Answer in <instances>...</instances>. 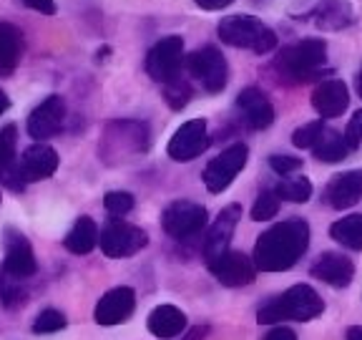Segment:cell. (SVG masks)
Returning a JSON list of instances; mask_svg holds the SVG:
<instances>
[{
	"label": "cell",
	"instance_id": "obj_14",
	"mask_svg": "<svg viewBox=\"0 0 362 340\" xmlns=\"http://www.w3.org/2000/svg\"><path fill=\"white\" fill-rule=\"evenodd\" d=\"M6 260H3V272L11 275L16 280L33 278L35 270H38V262H35L33 247L23 234L8 230L6 232Z\"/></svg>",
	"mask_w": 362,
	"mask_h": 340
},
{
	"label": "cell",
	"instance_id": "obj_23",
	"mask_svg": "<svg viewBox=\"0 0 362 340\" xmlns=\"http://www.w3.org/2000/svg\"><path fill=\"white\" fill-rule=\"evenodd\" d=\"M23 53V33L13 23H0V76L16 71Z\"/></svg>",
	"mask_w": 362,
	"mask_h": 340
},
{
	"label": "cell",
	"instance_id": "obj_28",
	"mask_svg": "<svg viewBox=\"0 0 362 340\" xmlns=\"http://www.w3.org/2000/svg\"><path fill=\"white\" fill-rule=\"evenodd\" d=\"M192 96H194V91H192V86H189V81L179 79V76L171 79L169 84H164V98L171 111H181V108L192 101Z\"/></svg>",
	"mask_w": 362,
	"mask_h": 340
},
{
	"label": "cell",
	"instance_id": "obj_2",
	"mask_svg": "<svg viewBox=\"0 0 362 340\" xmlns=\"http://www.w3.org/2000/svg\"><path fill=\"white\" fill-rule=\"evenodd\" d=\"M325 302L322 298L310 288V285H294L284 290L282 295L267 300L257 312V320L264 325L282 323V320H294V323H307L312 317L322 315Z\"/></svg>",
	"mask_w": 362,
	"mask_h": 340
},
{
	"label": "cell",
	"instance_id": "obj_15",
	"mask_svg": "<svg viewBox=\"0 0 362 340\" xmlns=\"http://www.w3.org/2000/svg\"><path fill=\"white\" fill-rule=\"evenodd\" d=\"M136 307V293L126 285L113 288L98 300L96 310H93V320L98 325H121L131 317Z\"/></svg>",
	"mask_w": 362,
	"mask_h": 340
},
{
	"label": "cell",
	"instance_id": "obj_30",
	"mask_svg": "<svg viewBox=\"0 0 362 340\" xmlns=\"http://www.w3.org/2000/svg\"><path fill=\"white\" fill-rule=\"evenodd\" d=\"M279 212V197L274 189H264V192L257 197L255 207H252V220L255 222H267L274 220Z\"/></svg>",
	"mask_w": 362,
	"mask_h": 340
},
{
	"label": "cell",
	"instance_id": "obj_26",
	"mask_svg": "<svg viewBox=\"0 0 362 340\" xmlns=\"http://www.w3.org/2000/svg\"><path fill=\"white\" fill-rule=\"evenodd\" d=\"M329 237L342 244V247L360 252L362 249V215H350V217L337 220L329 227Z\"/></svg>",
	"mask_w": 362,
	"mask_h": 340
},
{
	"label": "cell",
	"instance_id": "obj_20",
	"mask_svg": "<svg viewBox=\"0 0 362 340\" xmlns=\"http://www.w3.org/2000/svg\"><path fill=\"white\" fill-rule=\"evenodd\" d=\"M310 272L312 278L322 280L329 288H347L352 283V278H355V265L339 252H325V255L317 257Z\"/></svg>",
	"mask_w": 362,
	"mask_h": 340
},
{
	"label": "cell",
	"instance_id": "obj_8",
	"mask_svg": "<svg viewBox=\"0 0 362 340\" xmlns=\"http://www.w3.org/2000/svg\"><path fill=\"white\" fill-rule=\"evenodd\" d=\"M249 159V149L247 144H232L229 149L219 154L216 159H211L206 169H204V184L211 194H221L224 189H229L234 179H237L239 171L247 166Z\"/></svg>",
	"mask_w": 362,
	"mask_h": 340
},
{
	"label": "cell",
	"instance_id": "obj_5",
	"mask_svg": "<svg viewBox=\"0 0 362 340\" xmlns=\"http://www.w3.org/2000/svg\"><path fill=\"white\" fill-rule=\"evenodd\" d=\"M187 71L202 84V89L206 94H221L226 89V84H229L226 58L214 45H204V48H197L194 53H189Z\"/></svg>",
	"mask_w": 362,
	"mask_h": 340
},
{
	"label": "cell",
	"instance_id": "obj_4",
	"mask_svg": "<svg viewBox=\"0 0 362 340\" xmlns=\"http://www.w3.org/2000/svg\"><path fill=\"white\" fill-rule=\"evenodd\" d=\"M216 33H219L221 43L232 45V48H244L257 56H264L277 48V33L255 16L221 18Z\"/></svg>",
	"mask_w": 362,
	"mask_h": 340
},
{
	"label": "cell",
	"instance_id": "obj_6",
	"mask_svg": "<svg viewBox=\"0 0 362 340\" xmlns=\"http://www.w3.org/2000/svg\"><path fill=\"white\" fill-rule=\"evenodd\" d=\"M206 207L197 202H189V199H176L161 215V225H164V232L174 239H189L197 237L206 227Z\"/></svg>",
	"mask_w": 362,
	"mask_h": 340
},
{
	"label": "cell",
	"instance_id": "obj_41",
	"mask_svg": "<svg viewBox=\"0 0 362 340\" xmlns=\"http://www.w3.org/2000/svg\"><path fill=\"white\" fill-rule=\"evenodd\" d=\"M8 108H11V98H8V94L3 89H0V113H6Z\"/></svg>",
	"mask_w": 362,
	"mask_h": 340
},
{
	"label": "cell",
	"instance_id": "obj_18",
	"mask_svg": "<svg viewBox=\"0 0 362 340\" xmlns=\"http://www.w3.org/2000/svg\"><path fill=\"white\" fill-rule=\"evenodd\" d=\"M312 106L322 119H337L350 106V91L339 79L322 81L312 91Z\"/></svg>",
	"mask_w": 362,
	"mask_h": 340
},
{
	"label": "cell",
	"instance_id": "obj_17",
	"mask_svg": "<svg viewBox=\"0 0 362 340\" xmlns=\"http://www.w3.org/2000/svg\"><path fill=\"white\" fill-rule=\"evenodd\" d=\"M237 106L244 116V124L249 129L262 131V129H269L274 124V106L272 101L267 98V94L257 86H249L244 89L242 94L237 96Z\"/></svg>",
	"mask_w": 362,
	"mask_h": 340
},
{
	"label": "cell",
	"instance_id": "obj_11",
	"mask_svg": "<svg viewBox=\"0 0 362 340\" xmlns=\"http://www.w3.org/2000/svg\"><path fill=\"white\" fill-rule=\"evenodd\" d=\"M206 265H209L211 275H214L221 285H226V288H244V285L255 283L257 267H255V262L249 260L247 255H242V252L226 249V252H221L214 260H206Z\"/></svg>",
	"mask_w": 362,
	"mask_h": 340
},
{
	"label": "cell",
	"instance_id": "obj_36",
	"mask_svg": "<svg viewBox=\"0 0 362 340\" xmlns=\"http://www.w3.org/2000/svg\"><path fill=\"white\" fill-rule=\"evenodd\" d=\"M345 136H347V142H350V147L357 149V144L362 142V108L350 119V126H347Z\"/></svg>",
	"mask_w": 362,
	"mask_h": 340
},
{
	"label": "cell",
	"instance_id": "obj_10",
	"mask_svg": "<svg viewBox=\"0 0 362 340\" xmlns=\"http://www.w3.org/2000/svg\"><path fill=\"white\" fill-rule=\"evenodd\" d=\"M206 147H209L206 121L192 119V121H187V124H181L179 129L174 131L166 152H169V157L174 159V162H181V164H184V162H192V159L202 157V154L206 152Z\"/></svg>",
	"mask_w": 362,
	"mask_h": 340
},
{
	"label": "cell",
	"instance_id": "obj_9",
	"mask_svg": "<svg viewBox=\"0 0 362 340\" xmlns=\"http://www.w3.org/2000/svg\"><path fill=\"white\" fill-rule=\"evenodd\" d=\"M181 63H184V38L166 35L146 53V74L156 84H169L179 76Z\"/></svg>",
	"mask_w": 362,
	"mask_h": 340
},
{
	"label": "cell",
	"instance_id": "obj_42",
	"mask_svg": "<svg viewBox=\"0 0 362 340\" xmlns=\"http://www.w3.org/2000/svg\"><path fill=\"white\" fill-rule=\"evenodd\" d=\"M355 89H357V96L362 98V68L357 71V76H355Z\"/></svg>",
	"mask_w": 362,
	"mask_h": 340
},
{
	"label": "cell",
	"instance_id": "obj_25",
	"mask_svg": "<svg viewBox=\"0 0 362 340\" xmlns=\"http://www.w3.org/2000/svg\"><path fill=\"white\" fill-rule=\"evenodd\" d=\"M312 152H315V159H320V162H325V164H337V162H342V159H345L350 152H355V149L350 147L345 134L325 129L322 136H320V142L315 144Z\"/></svg>",
	"mask_w": 362,
	"mask_h": 340
},
{
	"label": "cell",
	"instance_id": "obj_39",
	"mask_svg": "<svg viewBox=\"0 0 362 340\" xmlns=\"http://www.w3.org/2000/svg\"><path fill=\"white\" fill-rule=\"evenodd\" d=\"M234 0H197V6L204 11H224V8L232 6Z\"/></svg>",
	"mask_w": 362,
	"mask_h": 340
},
{
	"label": "cell",
	"instance_id": "obj_29",
	"mask_svg": "<svg viewBox=\"0 0 362 340\" xmlns=\"http://www.w3.org/2000/svg\"><path fill=\"white\" fill-rule=\"evenodd\" d=\"M0 300L6 307H16L25 302V288H23V280H16L6 272H0Z\"/></svg>",
	"mask_w": 362,
	"mask_h": 340
},
{
	"label": "cell",
	"instance_id": "obj_31",
	"mask_svg": "<svg viewBox=\"0 0 362 340\" xmlns=\"http://www.w3.org/2000/svg\"><path fill=\"white\" fill-rule=\"evenodd\" d=\"M325 131V124L322 119L320 121H310V124L300 126V129H294L292 134V144L297 149H315V144L320 142V136Z\"/></svg>",
	"mask_w": 362,
	"mask_h": 340
},
{
	"label": "cell",
	"instance_id": "obj_21",
	"mask_svg": "<svg viewBox=\"0 0 362 340\" xmlns=\"http://www.w3.org/2000/svg\"><path fill=\"white\" fill-rule=\"evenodd\" d=\"M317 28L322 30H342L355 23V13H352L347 0H320L315 8Z\"/></svg>",
	"mask_w": 362,
	"mask_h": 340
},
{
	"label": "cell",
	"instance_id": "obj_32",
	"mask_svg": "<svg viewBox=\"0 0 362 340\" xmlns=\"http://www.w3.org/2000/svg\"><path fill=\"white\" fill-rule=\"evenodd\" d=\"M103 207H106L108 215L113 217H124L134 210V194L129 192H108L103 197Z\"/></svg>",
	"mask_w": 362,
	"mask_h": 340
},
{
	"label": "cell",
	"instance_id": "obj_35",
	"mask_svg": "<svg viewBox=\"0 0 362 340\" xmlns=\"http://www.w3.org/2000/svg\"><path fill=\"white\" fill-rule=\"evenodd\" d=\"M269 166L277 171L279 176H284V174H292V171L302 169V159L289 157V154H272V157H269Z\"/></svg>",
	"mask_w": 362,
	"mask_h": 340
},
{
	"label": "cell",
	"instance_id": "obj_13",
	"mask_svg": "<svg viewBox=\"0 0 362 340\" xmlns=\"http://www.w3.org/2000/svg\"><path fill=\"white\" fill-rule=\"evenodd\" d=\"M362 199V169L334 174L322 192V202L332 210H350Z\"/></svg>",
	"mask_w": 362,
	"mask_h": 340
},
{
	"label": "cell",
	"instance_id": "obj_1",
	"mask_svg": "<svg viewBox=\"0 0 362 340\" xmlns=\"http://www.w3.org/2000/svg\"><path fill=\"white\" fill-rule=\"evenodd\" d=\"M310 247V225L300 217L284 220L257 237L255 267L262 272L292 270Z\"/></svg>",
	"mask_w": 362,
	"mask_h": 340
},
{
	"label": "cell",
	"instance_id": "obj_43",
	"mask_svg": "<svg viewBox=\"0 0 362 340\" xmlns=\"http://www.w3.org/2000/svg\"><path fill=\"white\" fill-rule=\"evenodd\" d=\"M204 335H206V328H197L192 335H189L187 340H199V338H204Z\"/></svg>",
	"mask_w": 362,
	"mask_h": 340
},
{
	"label": "cell",
	"instance_id": "obj_33",
	"mask_svg": "<svg viewBox=\"0 0 362 340\" xmlns=\"http://www.w3.org/2000/svg\"><path fill=\"white\" fill-rule=\"evenodd\" d=\"M16 159V126L0 129V171L13 164Z\"/></svg>",
	"mask_w": 362,
	"mask_h": 340
},
{
	"label": "cell",
	"instance_id": "obj_3",
	"mask_svg": "<svg viewBox=\"0 0 362 340\" xmlns=\"http://www.w3.org/2000/svg\"><path fill=\"white\" fill-rule=\"evenodd\" d=\"M325 61H327V43L322 38H307L282 48L279 56L274 58V68L282 79L292 84H305L315 79Z\"/></svg>",
	"mask_w": 362,
	"mask_h": 340
},
{
	"label": "cell",
	"instance_id": "obj_16",
	"mask_svg": "<svg viewBox=\"0 0 362 340\" xmlns=\"http://www.w3.org/2000/svg\"><path fill=\"white\" fill-rule=\"evenodd\" d=\"M239 220H242V207L239 204H229V207H224L219 212L216 222L209 227V232H206V239H204V257L206 260H214L221 252H226Z\"/></svg>",
	"mask_w": 362,
	"mask_h": 340
},
{
	"label": "cell",
	"instance_id": "obj_22",
	"mask_svg": "<svg viewBox=\"0 0 362 340\" xmlns=\"http://www.w3.org/2000/svg\"><path fill=\"white\" fill-rule=\"evenodd\" d=\"M184 328H187V315L174 305H158L148 315V330L156 338H176V335L184 333Z\"/></svg>",
	"mask_w": 362,
	"mask_h": 340
},
{
	"label": "cell",
	"instance_id": "obj_38",
	"mask_svg": "<svg viewBox=\"0 0 362 340\" xmlns=\"http://www.w3.org/2000/svg\"><path fill=\"white\" fill-rule=\"evenodd\" d=\"M262 340H297V333L292 328H287V325H277V328H272Z\"/></svg>",
	"mask_w": 362,
	"mask_h": 340
},
{
	"label": "cell",
	"instance_id": "obj_12",
	"mask_svg": "<svg viewBox=\"0 0 362 340\" xmlns=\"http://www.w3.org/2000/svg\"><path fill=\"white\" fill-rule=\"evenodd\" d=\"M63 121H66V101L53 94L30 111L25 129H28L30 139L43 142V139H51L63 129Z\"/></svg>",
	"mask_w": 362,
	"mask_h": 340
},
{
	"label": "cell",
	"instance_id": "obj_7",
	"mask_svg": "<svg viewBox=\"0 0 362 340\" xmlns=\"http://www.w3.org/2000/svg\"><path fill=\"white\" fill-rule=\"evenodd\" d=\"M98 244L106 257H131L136 252H141L148 244V234L141 227L131 225L124 220H113L98 234Z\"/></svg>",
	"mask_w": 362,
	"mask_h": 340
},
{
	"label": "cell",
	"instance_id": "obj_19",
	"mask_svg": "<svg viewBox=\"0 0 362 340\" xmlns=\"http://www.w3.org/2000/svg\"><path fill=\"white\" fill-rule=\"evenodd\" d=\"M58 162H61V159H58L56 149L48 147V144H43V142H35L33 147H28L25 152H23L18 166H21L25 181H40V179H48V176L56 174Z\"/></svg>",
	"mask_w": 362,
	"mask_h": 340
},
{
	"label": "cell",
	"instance_id": "obj_37",
	"mask_svg": "<svg viewBox=\"0 0 362 340\" xmlns=\"http://www.w3.org/2000/svg\"><path fill=\"white\" fill-rule=\"evenodd\" d=\"M23 6H28L35 13H43V16L56 13V0H23Z\"/></svg>",
	"mask_w": 362,
	"mask_h": 340
},
{
	"label": "cell",
	"instance_id": "obj_40",
	"mask_svg": "<svg viewBox=\"0 0 362 340\" xmlns=\"http://www.w3.org/2000/svg\"><path fill=\"white\" fill-rule=\"evenodd\" d=\"M347 340H362V325H352V328H347Z\"/></svg>",
	"mask_w": 362,
	"mask_h": 340
},
{
	"label": "cell",
	"instance_id": "obj_27",
	"mask_svg": "<svg viewBox=\"0 0 362 340\" xmlns=\"http://www.w3.org/2000/svg\"><path fill=\"white\" fill-rule=\"evenodd\" d=\"M279 199L292 204H305L312 197V181L307 176H292V179L279 181V187L274 189Z\"/></svg>",
	"mask_w": 362,
	"mask_h": 340
},
{
	"label": "cell",
	"instance_id": "obj_24",
	"mask_svg": "<svg viewBox=\"0 0 362 340\" xmlns=\"http://www.w3.org/2000/svg\"><path fill=\"white\" fill-rule=\"evenodd\" d=\"M63 244L74 255H88L90 249L98 244V225L90 217H78L76 225L71 227V232L63 239Z\"/></svg>",
	"mask_w": 362,
	"mask_h": 340
},
{
	"label": "cell",
	"instance_id": "obj_34",
	"mask_svg": "<svg viewBox=\"0 0 362 340\" xmlns=\"http://www.w3.org/2000/svg\"><path fill=\"white\" fill-rule=\"evenodd\" d=\"M66 328V317L58 310H43L33 323V333H58Z\"/></svg>",
	"mask_w": 362,
	"mask_h": 340
}]
</instances>
